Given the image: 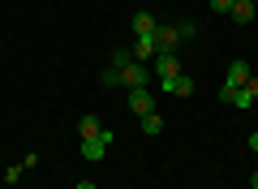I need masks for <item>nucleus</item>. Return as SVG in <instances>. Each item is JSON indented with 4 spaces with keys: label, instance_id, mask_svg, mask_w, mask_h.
Returning <instances> with one entry per match:
<instances>
[{
    "label": "nucleus",
    "instance_id": "obj_1",
    "mask_svg": "<svg viewBox=\"0 0 258 189\" xmlns=\"http://www.w3.org/2000/svg\"><path fill=\"white\" fill-rule=\"evenodd\" d=\"M108 146H112V129H103L99 138H82V159L86 163H99L103 155H108Z\"/></svg>",
    "mask_w": 258,
    "mask_h": 189
},
{
    "label": "nucleus",
    "instance_id": "obj_2",
    "mask_svg": "<svg viewBox=\"0 0 258 189\" xmlns=\"http://www.w3.org/2000/svg\"><path fill=\"white\" fill-rule=\"evenodd\" d=\"M120 82H125L129 90H134V86H147V82H151V69H147L142 60H129L125 69H120Z\"/></svg>",
    "mask_w": 258,
    "mask_h": 189
},
{
    "label": "nucleus",
    "instance_id": "obj_3",
    "mask_svg": "<svg viewBox=\"0 0 258 189\" xmlns=\"http://www.w3.org/2000/svg\"><path fill=\"white\" fill-rule=\"evenodd\" d=\"M129 108L138 112V116H147V112H155V95H151L147 86H134L129 90Z\"/></svg>",
    "mask_w": 258,
    "mask_h": 189
},
{
    "label": "nucleus",
    "instance_id": "obj_4",
    "mask_svg": "<svg viewBox=\"0 0 258 189\" xmlns=\"http://www.w3.org/2000/svg\"><path fill=\"white\" fill-rule=\"evenodd\" d=\"M155 73H159V78H181V60H176V52H159L155 56Z\"/></svg>",
    "mask_w": 258,
    "mask_h": 189
},
{
    "label": "nucleus",
    "instance_id": "obj_5",
    "mask_svg": "<svg viewBox=\"0 0 258 189\" xmlns=\"http://www.w3.org/2000/svg\"><path fill=\"white\" fill-rule=\"evenodd\" d=\"M176 43H181L176 26H155V47H159V52H176ZM159 52H155V56H159Z\"/></svg>",
    "mask_w": 258,
    "mask_h": 189
},
{
    "label": "nucleus",
    "instance_id": "obj_6",
    "mask_svg": "<svg viewBox=\"0 0 258 189\" xmlns=\"http://www.w3.org/2000/svg\"><path fill=\"white\" fill-rule=\"evenodd\" d=\"M220 99L228 103V108H241V112H245L249 103H254V99H249V95H245L241 86H220Z\"/></svg>",
    "mask_w": 258,
    "mask_h": 189
},
{
    "label": "nucleus",
    "instance_id": "obj_7",
    "mask_svg": "<svg viewBox=\"0 0 258 189\" xmlns=\"http://www.w3.org/2000/svg\"><path fill=\"white\" fill-rule=\"evenodd\" d=\"M249 78H254V73H249V65H245V60H232V65H228V78H224V86H245Z\"/></svg>",
    "mask_w": 258,
    "mask_h": 189
},
{
    "label": "nucleus",
    "instance_id": "obj_8",
    "mask_svg": "<svg viewBox=\"0 0 258 189\" xmlns=\"http://www.w3.org/2000/svg\"><path fill=\"white\" fill-rule=\"evenodd\" d=\"M159 82H164V95H194V78H185V73L181 78H159Z\"/></svg>",
    "mask_w": 258,
    "mask_h": 189
},
{
    "label": "nucleus",
    "instance_id": "obj_9",
    "mask_svg": "<svg viewBox=\"0 0 258 189\" xmlns=\"http://www.w3.org/2000/svg\"><path fill=\"white\" fill-rule=\"evenodd\" d=\"M155 35H138V43H134V60H155Z\"/></svg>",
    "mask_w": 258,
    "mask_h": 189
},
{
    "label": "nucleus",
    "instance_id": "obj_10",
    "mask_svg": "<svg viewBox=\"0 0 258 189\" xmlns=\"http://www.w3.org/2000/svg\"><path fill=\"white\" fill-rule=\"evenodd\" d=\"M155 26H159V22L151 18V13H134V22H129V30H134V35H155Z\"/></svg>",
    "mask_w": 258,
    "mask_h": 189
},
{
    "label": "nucleus",
    "instance_id": "obj_11",
    "mask_svg": "<svg viewBox=\"0 0 258 189\" xmlns=\"http://www.w3.org/2000/svg\"><path fill=\"white\" fill-rule=\"evenodd\" d=\"M232 22H254V0H237L232 5Z\"/></svg>",
    "mask_w": 258,
    "mask_h": 189
},
{
    "label": "nucleus",
    "instance_id": "obj_12",
    "mask_svg": "<svg viewBox=\"0 0 258 189\" xmlns=\"http://www.w3.org/2000/svg\"><path fill=\"white\" fill-rule=\"evenodd\" d=\"M78 134H82V138H99V134H103V125H99L95 116H82V125H78Z\"/></svg>",
    "mask_w": 258,
    "mask_h": 189
},
{
    "label": "nucleus",
    "instance_id": "obj_13",
    "mask_svg": "<svg viewBox=\"0 0 258 189\" xmlns=\"http://www.w3.org/2000/svg\"><path fill=\"white\" fill-rule=\"evenodd\" d=\"M159 129H164V116L159 112H147L142 116V134H159Z\"/></svg>",
    "mask_w": 258,
    "mask_h": 189
},
{
    "label": "nucleus",
    "instance_id": "obj_14",
    "mask_svg": "<svg viewBox=\"0 0 258 189\" xmlns=\"http://www.w3.org/2000/svg\"><path fill=\"white\" fill-rule=\"evenodd\" d=\"M129 60H134V52H125V47H120V52H112V69H125Z\"/></svg>",
    "mask_w": 258,
    "mask_h": 189
},
{
    "label": "nucleus",
    "instance_id": "obj_15",
    "mask_svg": "<svg viewBox=\"0 0 258 189\" xmlns=\"http://www.w3.org/2000/svg\"><path fill=\"white\" fill-rule=\"evenodd\" d=\"M176 35H181V43H185V39L198 35V26H194V22H176Z\"/></svg>",
    "mask_w": 258,
    "mask_h": 189
},
{
    "label": "nucleus",
    "instance_id": "obj_16",
    "mask_svg": "<svg viewBox=\"0 0 258 189\" xmlns=\"http://www.w3.org/2000/svg\"><path fill=\"white\" fill-rule=\"evenodd\" d=\"M116 82H120V69H112V65H108V69H103V86H116Z\"/></svg>",
    "mask_w": 258,
    "mask_h": 189
},
{
    "label": "nucleus",
    "instance_id": "obj_17",
    "mask_svg": "<svg viewBox=\"0 0 258 189\" xmlns=\"http://www.w3.org/2000/svg\"><path fill=\"white\" fill-rule=\"evenodd\" d=\"M232 5H237V0H211V9H215V13H232Z\"/></svg>",
    "mask_w": 258,
    "mask_h": 189
},
{
    "label": "nucleus",
    "instance_id": "obj_18",
    "mask_svg": "<svg viewBox=\"0 0 258 189\" xmlns=\"http://www.w3.org/2000/svg\"><path fill=\"white\" fill-rule=\"evenodd\" d=\"M241 90H245L249 99H258V78H249V82H245V86H241Z\"/></svg>",
    "mask_w": 258,
    "mask_h": 189
},
{
    "label": "nucleus",
    "instance_id": "obj_19",
    "mask_svg": "<svg viewBox=\"0 0 258 189\" xmlns=\"http://www.w3.org/2000/svg\"><path fill=\"white\" fill-rule=\"evenodd\" d=\"M249 151L258 155V129H254V134H249Z\"/></svg>",
    "mask_w": 258,
    "mask_h": 189
},
{
    "label": "nucleus",
    "instance_id": "obj_20",
    "mask_svg": "<svg viewBox=\"0 0 258 189\" xmlns=\"http://www.w3.org/2000/svg\"><path fill=\"white\" fill-rule=\"evenodd\" d=\"M74 189H95V180H78V185Z\"/></svg>",
    "mask_w": 258,
    "mask_h": 189
},
{
    "label": "nucleus",
    "instance_id": "obj_21",
    "mask_svg": "<svg viewBox=\"0 0 258 189\" xmlns=\"http://www.w3.org/2000/svg\"><path fill=\"white\" fill-rule=\"evenodd\" d=\"M249 185H254V189H258V172H254V180H249Z\"/></svg>",
    "mask_w": 258,
    "mask_h": 189
}]
</instances>
